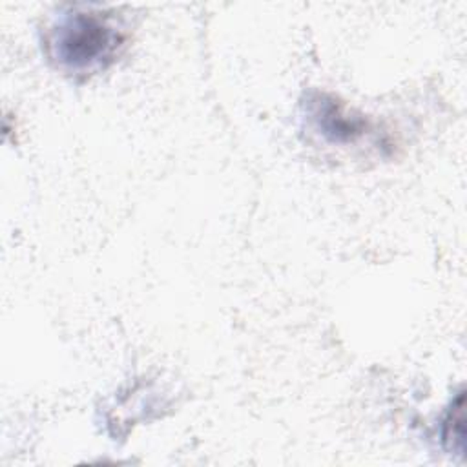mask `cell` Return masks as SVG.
<instances>
[{
	"instance_id": "cell-1",
	"label": "cell",
	"mask_w": 467,
	"mask_h": 467,
	"mask_svg": "<svg viewBox=\"0 0 467 467\" xmlns=\"http://www.w3.org/2000/svg\"><path fill=\"white\" fill-rule=\"evenodd\" d=\"M124 44L120 27L100 11L69 9L47 31L49 58L67 73H95L106 67Z\"/></svg>"
},
{
	"instance_id": "cell-3",
	"label": "cell",
	"mask_w": 467,
	"mask_h": 467,
	"mask_svg": "<svg viewBox=\"0 0 467 467\" xmlns=\"http://www.w3.org/2000/svg\"><path fill=\"white\" fill-rule=\"evenodd\" d=\"M465 396L463 392L458 394V398L452 401L451 410L447 414V420L443 423V441L449 451L452 452H463V436H465Z\"/></svg>"
},
{
	"instance_id": "cell-2",
	"label": "cell",
	"mask_w": 467,
	"mask_h": 467,
	"mask_svg": "<svg viewBox=\"0 0 467 467\" xmlns=\"http://www.w3.org/2000/svg\"><path fill=\"white\" fill-rule=\"evenodd\" d=\"M306 113L316 130L330 142H354L368 130L365 117L354 115L330 95L314 93L306 102Z\"/></svg>"
}]
</instances>
